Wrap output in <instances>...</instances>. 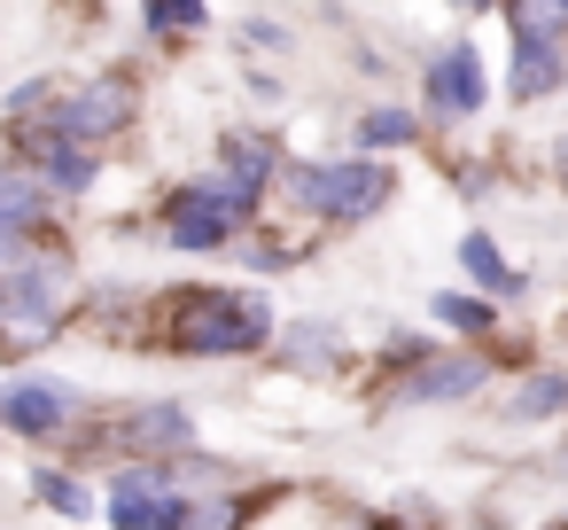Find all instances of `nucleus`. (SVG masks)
<instances>
[{
    "label": "nucleus",
    "mask_w": 568,
    "mask_h": 530,
    "mask_svg": "<svg viewBox=\"0 0 568 530\" xmlns=\"http://www.w3.org/2000/svg\"><path fill=\"white\" fill-rule=\"evenodd\" d=\"M164 343L187 359H226V351H257L273 343V304L265 297H234V289H180L164 297Z\"/></svg>",
    "instance_id": "1"
},
{
    "label": "nucleus",
    "mask_w": 568,
    "mask_h": 530,
    "mask_svg": "<svg viewBox=\"0 0 568 530\" xmlns=\"http://www.w3.org/2000/svg\"><path fill=\"white\" fill-rule=\"evenodd\" d=\"M397 172L374 164V157H343V164H288V203L327 219V227H358L389 203Z\"/></svg>",
    "instance_id": "2"
},
{
    "label": "nucleus",
    "mask_w": 568,
    "mask_h": 530,
    "mask_svg": "<svg viewBox=\"0 0 568 530\" xmlns=\"http://www.w3.org/2000/svg\"><path fill=\"white\" fill-rule=\"evenodd\" d=\"M250 211H257V188H242V180H187V188H172V203H164V234H172V250H187V258H211V250H226L242 227H250Z\"/></svg>",
    "instance_id": "3"
},
{
    "label": "nucleus",
    "mask_w": 568,
    "mask_h": 530,
    "mask_svg": "<svg viewBox=\"0 0 568 530\" xmlns=\"http://www.w3.org/2000/svg\"><path fill=\"white\" fill-rule=\"evenodd\" d=\"M71 304V266L40 242H17V250H0V312L24 320V328H55Z\"/></svg>",
    "instance_id": "4"
},
{
    "label": "nucleus",
    "mask_w": 568,
    "mask_h": 530,
    "mask_svg": "<svg viewBox=\"0 0 568 530\" xmlns=\"http://www.w3.org/2000/svg\"><path fill=\"white\" fill-rule=\"evenodd\" d=\"M483 359L475 351H428V359H413L405 367V382H397V398L405 406H444V398H475L483 390Z\"/></svg>",
    "instance_id": "5"
},
{
    "label": "nucleus",
    "mask_w": 568,
    "mask_h": 530,
    "mask_svg": "<svg viewBox=\"0 0 568 530\" xmlns=\"http://www.w3.org/2000/svg\"><path fill=\"white\" fill-rule=\"evenodd\" d=\"M110 437L125 444V452H149V460H180V452H195V421L180 413V406H125L118 421H110Z\"/></svg>",
    "instance_id": "6"
},
{
    "label": "nucleus",
    "mask_w": 568,
    "mask_h": 530,
    "mask_svg": "<svg viewBox=\"0 0 568 530\" xmlns=\"http://www.w3.org/2000/svg\"><path fill=\"white\" fill-rule=\"evenodd\" d=\"M428 110L436 118H475L483 110V56L475 48H444L428 63Z\"/></svg>",
    "instance_id": "7"
},
{
    "label": "nucleus",
    "mask_w": 568,
    "mask_h": 530,
    "mask_svg": "<svg viewBox=\"0 0 568 530\" xmlns=\"http://www.w3.org/2000/svg\"><path fill=\"white\" fill-rule=\"evenodd\" d=\"M71 390L63 382H9V390H0V421H9V429H24V437H55L63 421H71Z\"/></svg>",
    "instance_id": "8"
},
{
    "label": "nucleus",
    "mask_w": 568,
    "mask_h": 530,
    "mask_svg": "<svg viewBox=\"0 0 568 530\" xmlns=\"http://www.w3.org/2000/svg\"><path fill=\"white\" fill-rule=\"evenodd\" d=\"M560 79H568V48H560V40H514V79H506L514 102H537V94H552Z\"/></svg>",
    "instance_id": "9"
},
{
    "label": "nucleus",
    "mask_w": 568,
    "mask_h": 530,
    "mask_svg": "<svg viewBox=\"0 0 568 530\" xmlns=\"http://www.w3.org/2000/svg\"><path fill=\"white\" fill-rule=\"evenodd\" d=\"M226 180H242V188H257L265 196V180L281 172V157H273V141H257V133H226Z\"/></svg>",
    "instance_id": "10"
},
{
    "label": "nucleus",
    "mask_w": 568,
    "mask_h": 530,
    "mask_svg": "<svg viewBox=\"0 0 568 530\" xmlns=\"http://www.w3.org/2000/svg\"><path fill=\"white\" fill-rule=\"evenodd\" d=\"M459 266L483 281V297H521V273L498 258V242H490V234H467V242H459Z\"/></svg>",
    "instance_id": "11"
},
{
    "label": "nucleus",
    "mask_w": 568,
    "mask_h": 530,
    "mask_svg": "<svg viewBox=\"0 0 568 530\" xmlns=\"http://www.w3.org/2000/svg\"><path fill=\"white\" fill-rule=\"evenodd\" d=\"M506 413H514V421H552V413H568V374H529V382L506 398Z\"/></svg>",
    "instance_id": "12"
},
{
    "label": "nucleus",
    "mask_w": 568,
    "mask_h": 530,
    "mask_svg": "<svg viewBox=\"0 0 568 530\" xmlns=\"http://www.w3.org/2000/svg\"><path fill=\"white\" fill-rule=\"evenodd\" d=\"M506 24H514V40H560L568 9L560 0H506Z\"/></svg>",
    "instance_id": "13"
},
{
    "label": "nucleus",
    "mask_w": 568,
    "mask_h": 530,
    "mask_svg": "<svg viewBox=\"0 0 568 530\" xmlns=\"http://www.w3.org/2000/svg\"><path fill=\"white\" fill-rule=\"evenodd\" d=\"M428 312H436L444 328H459V336H490V328H498V312H490V297H467V289H459V297L444 289V297H436Z\"/></svg>",
    "instance_id": "14"
},
{
    "label": "nucleus",
    "mask_w": 568,
    "mask_h": 530,
    "mask_svg": "<svg viewBox=\"0 0 568 530\" xmlns=\"http://www.w3.org/2000/svg\"><path fill=\"white\" fill-rule=\"evenodd\" d=\"M420 126H413V110H366L358 118V149H405Z\"/></svg>",
    "instance_id": "15"
},
{
    "label": "nucleus",
    "mask_w": 568,
    "mask_h": 530,
    "mask_svg": "<svg viewBox=\"0 0 568 530\" xmlns=\"http://www.w3.org/2000/svg\"><path fill=\"white\" fill-rule=\"evenodd\" d=\"M257 507H265V499H234V491H219V499H195V522H187V530H250Z\"/></svg>",
    "instance_id": "16"
},
{
    "label": "nucleus",
    "mask_w": 568,
    "mask_h": 530,
    "mask_svg": "<svg viewBox=\"0 0 568 530\" xmlns=\"http://www.w3.org/2000/svg\"><path fill=\"white\" fill-rule=\"evenodd\" d=\"M32 491H40L55 514H71V522H87V514H94V499H87V491H79L63 468H40V476H32Z\"/></svg>",
    "instance_id": "17"
},
{
    "label": "nucleus",
    "mask_w": 568,
    "mask_h": 530,
    "mask_svg": "<svg viewBox=\"0 0 568 530\" xmlns=\"http://www.w3.org/2000/svg\"><path fill=\"white\" fill-rule=\"evenodd\" d=\"M242 258H250L257 273H281V266H296V250H288V242H265V234H257V242H242Z\"/></svg>",
    "instance_id": "18"
},
{
    "label": "nucleus",
    "mask_w": 568,
    "mask_h": 530,
    "mask_svg": "<svg viewBox=\"0 0 568 530\" xmlns=\"http://www.w3.org/2000/svg\"><path fill=\"white\" fill-rule=\"evenodd\" d=\"M545 530H568V514H560V522H545Z\"/></svg>",
    "instance_id": "19"
},
{
    "label": "nucleus",
    "mask_w": 568,
    "mask_h": 530,
    "mask_svg": "<svg viewBox=\"0 0 568 530\" xmlns=\"http://www.w3.org/2000/svg\"><path fill=\"white\" fill-rule=\"evenodd\" d=\"M374 530H405V522H374Z\"/></svg>",
    "instance_id": "20"
},
{
    "label": "nucleus",
    "mask_w": 568,
    "mask_h": 530,
    "mask_svg": "<svg viewBox=\"0 0 568 530\" xmlns=\"http://www.w3.org/2000/svg\"><path fill=\"white\" fill-rule=\"evenodd\" d=\"M467 9H490V0H467Z\"/></svg>",
    "instance_id": "21"
},
{
    "label": "nucleus",
    "mask_w": 568,
    "mask_h": 530,
    "mask_svg": "<svg viewBox=\"0 0 568 530\" xmlns=\"http://www.w3.org/2000/svg\"><path fill=\"white\" fill-rule=\"evenodd\" d=\"M560 468H568V452H560Z\"/></svg>",
    "instance_id": "22"
},
{
    "label": "nucleus",
    "mask_w": 568,
    "mask_h": 530,
    "mask_svg": "<svg viewBox=\"0 0 568 530\" xmlns=\"http://www.w3.org/2000/svg\"><path fill=\"white\" fill-rule=\"evenodd\" d=\"M560 9H568V0H560Z\"/></svg>",
    "instance_id": "23"
}]
</instances>
